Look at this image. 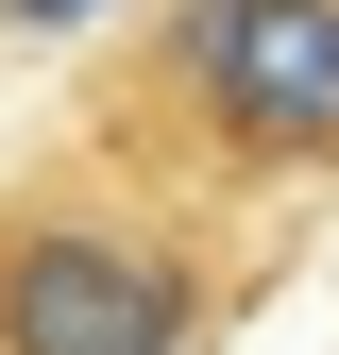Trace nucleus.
Instances as JSON below:
<instances>
[{
  "label": "nucleus",
  "instance_id": "f257e3e1",
  "mask_svg": "<svg viewBox=\"0 0 339 355\" xmlns=\"http://www.w3.org/2000/svg\"><path fill=\"white\" fill-rule=\"evenodd\" d=\"M68 136L221 220L339 203V0H136L85 51Z\"/></svg>",
  "mask_w": 339,
  "mask_h": 355
},
{
  "label": "nucleus",
  "instance_id": "f03ea898",
  "mask_svg": "<svg viewBox=\"0 0 339 355\" xmlns=\"http://www.w3.org/2000/svg\"><path fill=\"white\" fill-rule=\"evenodd\" d=\"M254 220L170 203L119 153L51 136L34 169H0V355H204L254 288Z\"/></svg>",
  "mask_w": 339,
  "mask_h": 355
}]
</instances>
